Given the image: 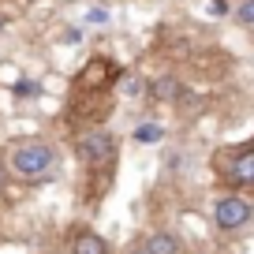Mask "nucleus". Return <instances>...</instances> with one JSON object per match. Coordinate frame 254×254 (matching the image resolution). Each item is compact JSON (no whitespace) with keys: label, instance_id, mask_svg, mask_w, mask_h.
Masks as SVG:
<instances>
[{"label":"nucleus","instance_id":"nucleus-16","mask_svg":"<svg viewBox=\"0 0 254 254\" xmlns=\"http://www.w3.org/2000/svg\"><path fill=\"white\" fill-rule=\"evenodd\" d=\"M4 23H8V15H0V30H4Z\"/></svg>","mask_w":254,"mask_h":254},{"label":"nucleus","instance_id":"nucleus-15","mask_svg":"<svg viewBox=\"0 0 254 254\" xmlns=\"http://www.w3.org/2000/svg\"><path fill=\"white\" fill-rule=\"evenodd\" d=\"M131 254H150V251H146V243H142V247H135V251H131Z\"/></svg>","mask_w":254,"mask_h":254},{"label":"nucleus","instance_id":"nucleus-17","mask_svg":"<svg viewBox=\"0 0 254 254\" xmlns=\"http://www.w3.org/2000/svg\"><path fill=\"white\" fill-rule=\"evenodd\" d=\"M0 187H4V165H0Z\"/></svg>","mask_w":254,"mask_h":254},{"label":"nucleus","instance_id":"nucleus-10","mask_svg":"<svg viewBox=\"0 0 254 254\" xmlns=\"http://www.w3.org/2000/svg\"><path fill=\"white\" fill-rule=\"evenodd\" d=\"M0 82H8V86L19 82V67H15V64H0Z\"/></svg>","mask_w":254,"mask_h":254},{"label":"nucleus","instance_id":"nucleus-5","mask_svg":"<svg viewBox=\"0 0 254 254\" xmlns=\"http://www.w3.org/2000/svg\"><path fill=\"white\" fill-rule=\"evenodd\" d=\"M71 254H109V243H105L97 232L79 228V232L71 236Z\"/></svg>","mask_w":254,"mask_h":254},{"label":"nucleus","instance_id":"nucleus-12","mask_svg":"<svg viewBox=\"0 0 254 254\" xmlns=\"http://www.w3.org/2000/svg\"><path fill=\"white\" fill-rule=\"evenodd\" d=\"M11 90H15L19 97H34V94H38L41 86H38V82H23V79H19V82H15V86H11Z\"/></svg>","mask_w":254,"mask_h":254},{"label":"nucleus","instance_id":"nucleus-14","mask_svg":"<svg viewBox=\"0 0 254 254\" xmlns=\"http://www.w3.org/2000/svg\"><path fill=\"white\" fill-rule=\"evenodd\" d=\"M124 94H131V97L142 94V82H138V79H127V82H124Z\"/></svg>","mask_w":254,"mask_h":254},{"label":"nucleus","instance_id":"nucleus-4","mask_svg":"<svg viewBox=\"0 0 254 254\" xmlns=\"http://www.w3.org/2000/svg\"><path fill=\"white\" fill-rule=\"evenodd\" d=\"M79 153L86 165L101 168V165H112L116 161V135H109V131H90V135L79 138Z\"/></svg>","mask_w":254,"mask_h":254},{"label":"nucleus","instance_id":"nucleus-9","mask_svg":"<svg viewBox=\"0 0 254 254\" xmlns=\"http://www.w3.org/2000/svg\"><path fill=\"white\" fill-rule=\"evenodd\" d=\"M86 23L90 26H105V23H109V8H90L86 11Z\"/></svg>","mask_w":254,"mask_h":254},{"label":"nucleus","instance_id":"nucleus-6","mask_svg":"<svg viewBox=\"0 0 254 254\" xmlns=\"http://www.w3.org/2000/svg\"><path fill=\"white\" fill-rule=\"evenodd\" d=\"M146 251L150 254H180V239H176L172 232H153V236L146 239Z\"/></svg>","mask_w":254,"mask_h":254},{"label":"nucleus","instance_id":"nucleus-7","mask_svg":"<svg viewBox=\"0 0 254 254\" xmlns=\"http://www.w3.org/2000/svg\"><path fill=\"white\" fill-rule=\"evenodd\" d=\"M150 94L161 97V101H183V97H187V94H183V86H180L176 79H157V82L150 86Z\"/></svg>","mask_w":254,"mask_h":254},{"label":"nucleus","instance_id":"nucleus-8","mask_svg":"<svg viewBox=\"0 0 254 254\" xmlns=\"http://www.w3.org/2000/svg\"><path fill=\"white\" fill-rule=\"evenodd\" d=\"M157 138H165V131H161L157 124H142L135 131V142H142V146H150V142H157Z\"/></svg>","mask_w":254,"mask_h":254},{"label":"nucleus","instance_id":"nucleus-3","mask_svg":"<svg viewBox=\"0 0 254 254\" xmlns=\"http://www.w3.org/2000/svg\"><path fill=\"white\" fill-rule=\"evenodd\" d=\"M251 217H254V206L239 194H224V198L213 202V224L221 232H239Z\"/></svg>","mask_w":254,"mask_h":254},{"label":"nucleus","instance_id":"nucleus-11","mask_svg":"<svg viewBox=\"0 0 254 254\" xmlns=\"http://www.w3.org/2000/svg\"><path fill=\"white\" fill-rule=\"evenodd\" d=\"M236 19H239V23H247V26H251V23H254V0H243V4H239V11H236Z\"/></svg>","mask_w":254,"mask_h":254},{"label":"nucleus","instance_id":"nucleus-1","mask_svg":"<svg viewBox=\"0 0 254 254\" xmlns=\"http://www.w3.org/2000/svg\"><path fill=\"white\" fill-rule=\"evenodd\" d=\"M213 172L224 187H251L254 190V146H236V150H221L213 157Z\"/></svg>","mask_w":254,"mask_h":254},{"label":"nucleus","instance_id":"nucleus-13","mask_svg":"<svg viewBox=\"0 0 254 254\" xmlns=\"http://www.w3.org/2000/svg\"><path fill=\"white\" fill-rule=\"evenodd\" d=\"M206 8H209V15H224V11H228V4H224V0H209Z\"/></svg>","mask_w":254,"mask_h":254},{"label":"nucleus","instance_id":"nucleus-2","mask_svg":"<svg viewBox=\"0 0 254 254\" xmlns=\"http://www.w3.org/2000/svg\"><path fill=\"white\" fill-rule=\"evenodd\" d=\"M56 168V150L45 142H26L11 153V172L23 176V180H41V176H53Z\"/></svg>","mask_w":254,"mask_h":254}]
</instances>
